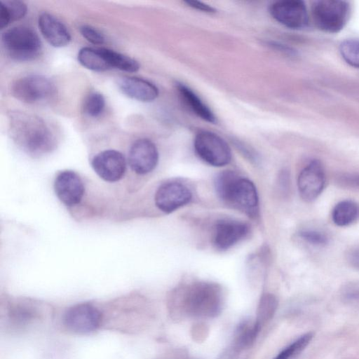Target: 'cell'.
Returning <instances> with one entry per match:
<instances>
[{
    "label": "cell",
    "mask_w": 359,
    "mask_h": 359,
    "mask_svg": "<svg viewBox=\"0 0 359 359\" xmlns=\"http://www.w3.org/2000/svg\"><path fill=\"white\" fill-rule=\"evenodd\" d=\"M8 132L13 141L25 151L40 155L52 150L55 137L41 117L21 111H12L8 115Z\"/></svg>",
    "instance_id": "6da1fadb"
},
{
    "label": "cell",
    "mask_w": 359,
    "mask_h": 359,
    "mask_svg": "<svg viewBox=\"0 0 359 359\" xmlns=\"http://www.w3.org/2000/svg\"><path fill=\"white\" fill-rule=\"evenodd\" d=\"M175 301L187 314L195 317H212L222 307V293L216 284L196 282L177 290Z\"/></svg>",
    "instance_id": "7a4b0ae2"
},
{
    "label": "cell",
    "mask_w": 359,
    "mask_h": 359,
    "mask_svg": "<svg viewBox=\"0 0 359 359\" xmlns=\"http://www.w3.org/2000/svg\"><path fill=\"white\" fill-rule=\"evenodd\" d=\"M215 187L220 199L232 208L248 216L255 217L258 212V195L253 182L231 170L219 173Z\"/></svg>",
    "instance_id": "3957f363"
},
{
    "label": "cell",
    "mask_w": 359,
    "mask_h": 359,
    "mask_svg": "<svg viewBox=\"0 0 359 359\" xmlns=\"http://www.w3.org/2000/svg\"><path fill=\"white\" fill-rule=\"evenodd\" d=\"M2 46L6 53L16 61H30L39 56L42 44L32 28L19 25L6 30L1 34Z\"/></svg>",
    "instance_id": "277c9868"
},
{
    "label": "cell",
    "mask_w": 359,
    "mask_h": 359,
    "mask_svg": "<svg viewBox=\"0 0 359 359\" xmlns=\"http://www.w3.org/2000/svg\"><path fill=\"white\" fill-rule=\"evenodd\" d=\"M350 6L341 0H318L313 3L311 14L318 28L328 33L341 30L349 17Z\"/></svg>",
    "instance_id": "5b68a950"
},
{
    "label": "cell",
    "mask_w": 359,
    "mask_h": 359,
    "mask_svg": "<svg viewBox=\"0 0 359 359\" xmlns=\"http://www.w3.org/2000/svg\"><path fill=\"white\" fill-rule=\"evenodd\" d=\"M56 88L48 77L30 74L15 80L11 85V93L17 100L34 104L47 100L55 95Z\"/></svg>",
    "instance_id": "8992f818"
},
{
    "label": "cell",
    "mask_w": 359,
    "mask_h": 359,
    "mask_svg": "<svg viewBox=\"0 0 359 359\" xmlns=\"http://www.w3.org/2000/svg\"><path fill=\"white\" fill-rule=\"evenodd\" d=\"M194 145L198 156L212 166H224L231 160V151L229 144L212 132H199L195 137Z\"/></svg>",
    "instance_id": "52a82bcc"
},
{
    "label": "cell",
    "mask_w": 359,
    "mask_h": 359,
    "mask_svg": "<svg viewBox=\"0 0 359 359\" xmlns=\"http://www.w3.org/2000/svg\"><path fill=\"white\" fill-rule=\"evenodd\" d=\"M102 322V314L94 306L81 303L69 308L63 316V323L70 331L86 334L96 330Z\"/></svg>",
    "instance_id": "ba28073f"
},
{
    "label": "cell",
    "mask_w": 359,
    "mask_h": 359,
    "mask_svg": "<svg viewBox=\"0 0 359 359\" xmlns=\"http://www.w3.org/2000/svg\"><path fill=\"white\" fill-rule=\"evenodd\" d=\"M269 11L277 22L290 29H302L308 24L306 6L300 0L276 1L270 6Z\"/></svg>",
    "instance_id": "9c48e42d"
},
{
    "label": "cell",
    "mask_w": 359,
    "mask_h": 359,
    "mask_svg": "<svg viewBox=\"0 0 359 359\" xmlns=\"http://www.w3.org/2000/svg\"><path fill=\"white\" fill-rule=\"evenodd\" d=\"M91 165L100 178L109 182L121 180L126 169L124 156L120 151L114 149L98 153L93 157Z\"/></svg>",
    "instance_id": "30bf717a"
},
{
    "label": "cell",
    "mask_w": 359,
    "mask_h": 359,
    "mask_svg": "<svg viewBox=\"0 0 359 359\" xmlns=\"http://www.w3.org/2000/svg\"><path fill=\"white\" fill-rule=\"evenodd\" d=\"M128 161L133 172L140 175L149 173L158 163V149L149 139L137 140L130 148Z\"/></svg>",
    "instance_id": "8fae6325"
},
{
    "label": "cell",
    "mask_w": 359,
    "mask_h": 359,
    "mask_svg": "<svg viewBox=\"0 0 359 359\" xmlns=\"http://www.w3.org/2000/svg\"><path fill=\"white\" fill-rule=\"evenodd\" d=\"M191 198V192L187 186L180 182H170L158 188L154 201L159 210L170 213L189 203Z\"/></svg>",
    "instance_id": "7c38bea8"
},
{
    "label": "cell",
    "mask_w": 359,
    "mask_h": 359,
    "mask_svg": "<svg viewBox=\"0 0 359 359\" xmlns=\"http://www.w3.org/2000/svg\"><path fill=\"white\" fill-rule=\"evenodd\" d=\"M325 172L318 160L311 161L299 173L297 180L299 193L307 202L316 199L323 190Z\"/></svg>",
    "instance_id": "4fadbf2b"
},
{
    "label": "cell",
    "mask_w": 359,
    "mask_h": 359,
    "mask_svg": "<svg viewBox=\"0 0 359 359\" xmlns=\"http://www.w3.org/2000/svg\"><path fill=\"white\" fill-rule=\"evenodd\" d=\"M54 189L60 201L67 206L79 203L85 191L81 177L72 170L60 172L55 177Z\"/></svg>",
    "instance_id": "5bb4252c"
},
{
    "label": "cell",
    "mask_w": 359,
    "mask_h": 359,
    "mask_svg": "<svg viewBox=\"0 0 359 359\" xmlns=\"http://www.w3.org/2000/svg\"><path fill=\"white\" fill-rule=\"evenodd\" d=\"M249 226L239 221L224 219L216 223L213 243L219 250H227L243 239L248 233Z\"/></svg>",
    "instance_id": "9a60e30c"
},
{
    "label": "cell",
    "mask_w": 359,
    "mask_h": 359,
    "mask_svg": "<svg viewBox=\"0 0 359 359\" xmlns=\"http://www.w3.org/2000/svg\"><path fill=\"white\" fill-rule=\"evenodd\" d=\"M38 25L43 36L51 46L64 47L71 41V34L67 28L53 15L48 13L41 14Z\"/></svg>",
    "instance_id": "2e32d148"
},
{
    "label": "cell",
    "mask_w": 359,
    "mask_h": 359,
    "mask_svg": "<svg viewBox=\"0 0 359 359\" xmlns=\"http://www.w3.org/2000/svg\"><path fill=\"white\" fill-rule=\"evenodd\" d=\"M117 83L118 88L124 95L140 102H151L158 96V88L144 79L123 76L118 79Z\"/></svg>",
    "instance_id": "e0dca14e"
},
{
    "label": "cell",
    "mask_w": 359,
    "mask_h": 359,
    "mask_svg": "<svg viewBox=\"0 0 359 359\" xmlns=\"http://www.w3.org/2000/svg\"><path fill=\"white\" fill-rule=\"evenodd\" d=\"M177 88L185 103L198 117L209 123H217V118L212 111L194 91L180 83L177 84Z\"/></svg>",
    "instance_id": "ac0fdd59"
},
{
    "label": "cell",
    "mask_w": 359,
    "mask_h": 359,
    "mask_svg": "<svg viewBox=\"0 0 359 359\" xmlns=\"http://www.w3.org/2000/svg\"><path fill=\"white\" fill-rule=\"evenodd\" d=\"M77 57L79 63L88 69L104 72L111 69L102 48L83 47L79 51Z\"/></svg>",
    "instance_id": "d6986e66"
},
{
    "label": "cell",
    "mask_w": 359,
    "mask_h": 359,
    "mask_svg": "<svg viewBox=\"0 0 359 359\" xmlns=\"http://www.w3.org/2000/svg\"><path fill=\"white\" fill-rule=\"evenodd\" d=\"M359 216V207L352 201L338 203L332 213V220L339 226H345L355 222Z\"/></svg>",
    "instance_id": "ffe728a7"
},
{
    "label": "cell",
    "mask_w": 359,
    "mask_h": 359,
    "mask_svg": "<svg viewBox=\"0 0 359 359\" xmlns=\"http://www.w3.org/2000/svg\"><path fill=\"white\" fill-rule=\"evenodd\" d=\"M27 5L21 1H2L0 4V27L4 29L13 21L22 19L27 13Z\"/></svg>",
    "instance_id": "44dd1931"
},
{
    "label": "cell",
    "mask_w": 359,
    "mask_h": 359,
    "mask_svg": "<svg viewBox=\"0 0 359 359\" xmlns=\"http://www.w3.org/2000/svg\"><path fill=\"white\" fill-rule=\"evenodd\" d=\"M104 54L111 67L127 72H135L140 69L138 62L127 55L113 50L102 48Z\"/></svg>",
    "instance_id": "7402d4cb"
},
{
    "label": "cell",
    "mask_w": 359,
    "mask_h": 359,
    "mask_svg": "<svg viewBox=\"0 0 359 359\" xmlns=\"http://www.w3.org/2000/svg\"><path fill=\"white\" fill-rule=\"evenodd\" d=\"M339 52L347 64L351 67L359 68V39L344 40L339 46Z\"/></svg>",
    "instance_id": "603a6c76"
},
{
    "label": "cell",
    "mask_w": 359,
    "mask_h": 359,
    "mask_svg": "<svg viewBox=\"0 0 359 359\" xmlns=\"http://www.w3.org/2000/svg\"><path fill=\"white\" fill-rule=\"evenodd\" d=\"M105 107V99L98 92H91L85 98L83 102L84 112L91 117L98 116L102 114Z\"/></svg>",
    "instance_id": "cb8c5ba5"
},
{
    "label": "cell",
    "mask_w": 359,
    "mask_h": 359,
    "mask_svg": "<svg viewBox=\"0 0 359 359\" xmlns=\"http://www.w3.org/2000/svg\"><path fill=\"white\" fill-rule=\"evenodd\" d=\"M313 337V334L312 332H308L302 335L285 348L274 359L291 358L301 352L309 344Z\"/></svg>",
    "instance_id": "d4e9b609"
},
{
    "label": "cell",
    "mask_w": 359,
    "mask_h": 359,
    "mask_svg": "<svg viewBox=\"0 0 359 359\" xmlns=\"http://www.w3.org/2000/svg\"><path fill=\"white\" fill-rule=\"evenodd\" d=\"M299 236L308 243L316 246H324L328 243L327 236L316 230L305 229L299 233Z\"/></svg>",
    "instance_id": "484cf974"
},
{
    "label": "cell",
    "mask_w": 359,
    "mask_h": 359,
    "mask_svg": "<svg viewBox=\"0 0 359 359\" xmlns=\"http://www.w3.org/2000/svg\"><path fill=\"white\" fill-rule=\"evenodd\" d=\"M81 35L89 42L93 44L100 45L104 42V35L95 27L83 25L79 27Z\"/></svg>",
    "instance_id": "4316f807"
},
{
    "label": "cell",
    "mask_w": 359,
    "mask_h": 359,
    "mask_svg": "<svg viewBox=\"0 0 359 359\" xmlns=\"http://www.w3.org/2000/svg\"><path fill=\"white\" fill-rule=\"evenodd\" d=\"M184 3L189 6L195 8L198 11H201L203 12L206 13H213L215 11V8L211 7L210 6L204 4L201 1H193V0H187L185 1Z\"/></svg>",
    "instance_id": "83f0119b"
},
{
    "label": "cell",
    "mask_w": 359,
    "mask_h": 359,
    "mask_svg": "<svg viewBox=\"0 0 359 359\" xmlns=\"http://www.w3.org/2000/svg\"><path fill=\"white\" fill-rule=\"evenodd\" d=\"M341 181L344 184L359 187V175H343Z\"/></svg>",
    "instance_id": "f1b7e54d"
},
{
    "label": "cell",
    "mask_w": 359,
    "mask_h": 359,
    "mask_svg": "<svg viewBox=\"0 0 359 359\" xmlns=\"http://www.w3.org/2000/svg\"><path fill=\"white\" fill-rule=\"evenodd\" d=\"M348 260L353 266L359 269V248L352 250L348 254Z\"/></svg>",
    "instance_id": "f546056e"
}]
</instances>
